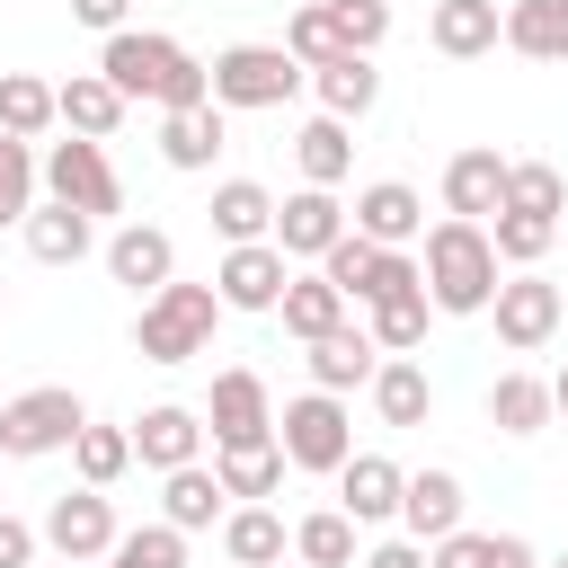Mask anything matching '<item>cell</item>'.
Segmentation results:
<instances>
[{"mask_svg": "<svg viewBox=\"0 0 568 568\" xmlns=\"http://www.w3.org/2000/svg\"><path fill=\"white\" fill-rule=\"evenodd\" d=\"M98 71L124 89V106H133V98H151L160 115H169V106H204V98H213V89H204V62H195L178 36H160V27H115V36H106V53H98Z\"/></svg>", "mask_w": 568, "mask_h": 568, "instance_id": "1", "label": "cell"}, {"mask_svg": "<svg viewBox=\"0 0 568 568\" xmlns=\"http://www.w3.org/2000/svg\"><path fill=\"white\" fill-rule=\"evenodd\" d=\"M417 275H426V302L444 311V320H470V311H488V293H497V248H488V222H462V213H444L426 240H417Z\"/></svg>", "mask_w": 568, "mask_h": 568, "instance_id": "2", "label": "cell"}, {"mask_svg": "<svg viewBox=\"0 0 568 568\" xmlns=\"http://www.w3.org/2000/svg\"><path fill=\"white\" fill-rule=\"evenodd\" d=\"M213 320H222V293L213 284H160V293H142V320H133V355L142 364H186V355H204L213 346Z\"/></svg>", "mask_w": 568, "mask_h": 568, "instance_id": "3", "label": "cell"}, {"mask_svg": "<svg viewBox=\"0 0 568 568\" xmlns=\"http://www.w3.org/2000/svg\"><path fill=\"white\" fill-rule=\"evenodd\" d=\"M302 80H311V71H302L284 44H222V53L204 62V89H213L222 115H266V106H284Z\"/></svg>", "mask_w": 568, "mask_h": 568, "instance_id": "4", "label": "cell"}, {"mask_svg": "<svg viewBox=\"0 0 568 568\" xmlns=\"http://www.w3.org/2000/svg\"><path fill=\"white\" fill-rule=\"evenodd\" d=\"M89 426L80 390L71 382H36L18 399H0V462H44V453H71V435Z\"/></svg>", "mask_w": 568, "mask_h": 568, "instance_id": "5", "label": "cell"}, {"mask_svg": "<svg viewBox=\"0 0 568 568\" xmlns=\"http://www.w3.org/2000/svg\"><path fill=\"white\" fill-rule=\"evenodd\" d=\"M36 186H44L53 204H71V213H89V222H106V213H124V178H115V160H106V142H89V133H71V142H53V151L36 160Z\"/></svg>", "mask_w": 568, "mask_h": 568, "instance_id": "6", "label": "cell"}, {"mask_svg": "<svg viewBox=\"0 0 568 568\" xmlns=\"http://www.w3.org/2000/svg\"><path fill=\"white\" fill-rule=\"evenodd\" d=\"M275 444H284V462H293V470L337 479V462L355 453V417H346V399H337V390H302V399H284Z\"/></svg>", "mask_w": 568, "mask_h": 568, "instance_id": "7", "label": "cell"}, {"mask_svg": "<svg viewBox=\"0 0 568 568\" xmlns=\"http://www.w3.org/2000/svg\"><path fill=\"white\" fill-rule=\"evenodd\" d=\"M488 311H497V346H515V355H541V346L559 337V320H568V293H559L541 266H515V275H497Z\"/></svg>", "mask_w": 568, "mask_h": 568, "instance_id": "8", "label": "cell"}, {"mask_svg": "<svg viewBox=\"0 0 568 568\" xmlns=\"http://www.w3.org/2000/svg\"><path fill=\"white\" fill-rule=\"evenodd\" d=\"M115 532H124V524H115L106 488H62V497L44 506V524H36V541H44L53 559H80V568H89V559H106V550H115Z\"/></svg>", "mask_w": 568, "mask_h": 568, "instance_id": "9", "label": "cell"}, {"mask_svg": "<svg viewBox=\"0 0 568 568\" xmlns=\"http://www.w3.org/2000/svg\"><path fill=\"white\" fill-rule=\"evenodd\" d=\"M293 266H320L337 240H346V204H337V186H293L284 204H275V231H266Z\"/></svg>", "mask_w": 568, "mask_h": 568, "instance_id": "10", "label": "cell"}, {"mask_svg": "<svg viewBox=\"0 0 568 568\" xmlns=\"http://www.w3.org/2000/svg\"><path fill=\"white\" fill-rule=\"evenodd\" d=\"M204 435H213V453H222V444H266V435H275V399H266V382H257L248 364L213 373V390H204Z\"/></svg>", "mask_w": 568, "mask_h": 568, "instance_id": "11", "label": "cell"}, {"mask_svg": "<svg viewBox=\"0 0 568 568\" xmlns=\"http://www.w3.org/2000/svg\"><path fill=\"white\" fill-rule=\"evenodd\" d=\"M284 275H293V257L275 240H231L222 266H213V293H222V311H275Z\"/></svg>", "mask_w": 568, "mask_h": 568, "instance_id": "12", "label": "cell"}, {"mask_svg": "<svg viewBox=\"0 0 568 568\" xmlns=\"http://www.w3.org/2000/svg\"><path fill=\"white\" fill-rule=\"evenodd\" d=\"M346 231H364V240H382V248H417V240H426V195H417L408 178H373V186H355Z\"/></svg>", "mask_w": 568, "mask_h": 568, "instance_id": "13", "label": "cell"}, {"mask_svg": "<svg viewBox=\"0 0 568 568\" xmlns=\"http://www.w3.org/2000/svg\"><path fill=\"white\" fill-rule=\"evenodd\" d=\"M506 204V151L497 142H470V151H453L444 160V213H462V222H488Z\"/></svg>", "mask_w": 568, "mask_h": 568, "instance_id": "14", "label": "cell"}, {"mask_svg": "<svg viewBox=\"0 0 568 568\" xmlns=\"http://www.w3.org/2000/svg\"><path fill=\"white\" fill-rule=\"evenodd\" d=\"M133 462H142V470H178V462H204V408H178V399L142 408V417H133Z\"/></svg>", "mask_w": 568, "mask_h": 568, "instance_id": "15", "label": "cell"}, {"mask_svg": "<svg viewBox=\"0 0 568 568\" xmlns=\"http://www.w3.org/2000/svg\"><path fill=\"white\" fill-rule=\"evenodd\" d=\"M497 36H506V9L497 0H435L426 9V44L444 62H479V53H497Z\"/></svg>", "mask_w": 568, "mask_h": 568, "instance_id": "16", "label": "cell"}, {"mask_svg": "<svg viewBox=\"0 0 568 568\" xmlns=\"http://www.w3.org/2000/svg\"><path fill=\"white\" fill-rule=\"evenodd\" d=\"M18 240H27V257H36V266H80V257L98 248V222L44 195V204H27V222H18Z\"/></svg>", "mask_w": 568, "mask_h": 568, "instance_id": "17", "label": "cell"}, {"mask_svg": "<svg viewBox=\"0 0 568 568\" xmlns=\"http://www.w3.org/2000/svg\"><path fill=\"white\" fill-rule=\"evenodd\" d=\"M106 275L133 284V293H160V284L178 275V240H169L160 222H124V231L106 240Z\"/></svg>", "mask_w": 568, "mask_h": 568, "instance_id": "18", "label": "cell"}, {"mask_svg": "<svg viewBox=\"0 0 568 568\" xmlns=\"http://www.w3.org/2000/svg\"><path fill=\"white\" fill-rule=\"evenodd\" d=\"M399 479H408V470H399L390 453H346V462H337V506H346L355 524H390V515H399Z\"/></svg>", "mask_w": 568, "mask_h": 568, "instance_id": "19", "label": "cell"}, {"mask_svg": "<svg viewBox=\"0 0 568 568\" xmlns=\"http://www.w3.org/2000/svg\"><path fill=\"white\" fill-rule=\"evenodd\" d=\"M399 524H408V541H444L453 524H462V470H408L399 479Z\"/></svg>", "mask_w": 568, "mask_h": 568, "instance_id": "20", "label": "cell"}, {"mask_svg": "<svg viewBox=\"0 0 568 568\" xmlns=\"http://www.w3.org/2000/svg\"><path fill=\"white\" fill-rule=\"evenodd\" d=\"M311 89H320V115L364 124L382 98V71H373V53H328V62H311Z\"/></svg>", "mask_w": 568, "mask_h": 568, "instance_id": "21", "label": "cell"}, {"mask_svg": "<svg viewBox=\"0 0 568 568\" xmlns=\"http://www.w3.org/2000/svg\"><path fill=\"white\" fill-rule=\"evenodd\" d=\"M222 142H231V124H222V106H213V98H204V106H169V115H160V160H169V169H186V178H195V169H213V160H222Z\"/></svg>", "mask_w": 568, "mask_h": 568, "instance_id": "22", "label": "cell"}, {"mask_svg": "<svg viewBox=\"0 0 568 568\" xmlns=\"http://www.w3.org/2000/svg\"><path fill=\"white\" fill-rule=\"evenodd\" d=\"M222 515H231V497H222V479H213L204 462L160 470V524H178V532H213Z\"/></svg>", "mask_w": 568, "mask_h": 568, "instance_id": "23", "label": "cell"}, {"mask_svg": "<svg viewBox=\"0 0 568 568\" xmlns=\"http://www.w3.org/2000/svg\"><path fill=\"white\" fill-rule=\"evenodd\" d=\"M53 115H62L71 133L106 142V133L124 124V89H115L106 71H71V80H53Z\"/></svg>", "mask_w": 568, "mask_h": 568, "instance_id": "24", "label": "cell"}, {"mask_svg": "<svg viewBox=\"0 0 568 568\" xmlns=\"http://www.w3.org/2000/svg\"><path fill=\"white\" fill-rule=\"evenodd\" d=\"M373 364H382V346H373L355 320L328 328V337H311V390H337V399H346V390L373 382Z\"/></svg>", "mask_w": 568, "mask_h": 568, "instance_id": "25", "label": "cell"}, {"mask_svg": "<svg viewBox=\"0 0 568 568\" xmlns=\"http://www.w3.org/2000/svg\"><path fill=\"white\" fill-rule=\"evenodd\" d=\"M364 390H373L382 426H426V417H435V382H426V364H417V355H382Z\"/></svg>", "mask_w": 568, "mask_h": 568, "instance_id": "26", "label": "cell"}, {"mask_svg": "<svg viewBox=\"0 0 568 568\" xmlns=\"http://www.w3.org/2000/svg\"><path fill=\"white\" fill-rule=\"evenodd\" d=\"M284 470H293V462H284L275 435H266V444H222V453H213V479H222V497H240V506H266V497L284 488Z\"/></svg>", "mask_w": 568, "mask_h": 568, "instance_id": "27", "label": "cell"}, {"mask_svg": "<svg viewBox=\"0 0 568 568\" xmlns=\"http://www.w3.org/2000/svg\"><path fill=\"white\" fill-rule=\"evenodd\" d=\"M346 311H355V302H346V293H337L320 266H311V275H284V302H275V320H284L302 346H311V337H328V328H346Z\"/></svg>", "mask_w": 568, "mask_h": 568, "instance_id": "28", "label": "cell"}, {"mask_svg": "<svg viewBox=\"0 0 568 568\" xmlns=\"http://www.w3.org/2000/svg\"><path fill=\"white\" fill-rule=\"evenodd\" d=\"M284 550H293V532H284L275 506H231L222 515V559L231 568H284Z\"/></svg>", "mask_w": 568, "mask_h": 568, "instance_id": "29", "label": "cell"}, {"mask_svg": "<svg viewBox=\"0 0 568 568\" xmlns=\"http://www.w3.org/2000/svg\"><path fill=\"white\" fill-rule=\"evenodd\" d=\"M426 568H541V559H532L524 532H470V524H453L444 541H426Z\"/></svg>", "mask_w": 568, "mask_h": 568, "instance_id": "30", "label": "cell"}, {"mask_svg": "<svg viewBox=\"0 0 568 568\" xmlns=\"http://www.w3.org/2000/svg\"><path fill=\"white\" fill-rule=\"evenodd\" d=\"M524 62H568V0H506V36Z\"/></svg>", "mask_w": 568, "mask_h": 568, "instance_id": "31", "label": "cell"}, {"mask_svg": "<svg viewBox=\"0 0 568 568\" xmlns=\"http://www.w3.org/2000/svg\"><path fill=\"white\" fill-rule=\"evenodd\" d=\"M373 320H364V337L382 346V355H417L426 346V320H435V302H426V284H408V293H382V302H364Z\"/></svg>", "mask_w": 568, "mask_h": 568, "instance_id": "32", "label": "cell"}, {"mask_svg": "<svg viewBox=\"0 0 568 568\" xmlns=\"http://www.w3.org/2000/svg\"><path fill=\"white\" fill-rule=\"evenodd\" d=\"M355 532H364V524H355L346 506H320V515L293 524V559H302V568H355V559H364Z\"/></svg>", "mask_w": 568, "mask_h": 568, "instance_id": "33", "label": "cell"}, {"mask_svg": "<svg viewBox=\"0 0 568 568\" xmlns=\"http://www.w3.org/2000/svg\"><path fill=\"white\" fill-rule=\"evenodd\" d=\"M204 213H213V231H222V248H231V240H266V231H275V195H266L257 178H222Z\"/></svg>", "mask_w": 568, "mask_h": 568, "instance_id": "34", "label": "cell"}, {"mask_svg": "<svg viewBox=\"0 0 568 568\" xmlns=\"http://www.w3.org/2000/svg\"><path fill=\"white\" fill-rule=\"evenodd\" d=\"M488 426L497 435H541L550 426V382L541 373H497L488 382Z\"/></svg>", "mask_w": 568, "mask_h": 568, "instance_id": "35", "label": "cell"}, {"mask_svg": "<svg viewBox=\"0 0 568 568\" xmlns=\"http://www.w3.org/2000/svg\"><path fill=\"white\" fill-rule=\"evenodd\" d=\"M293 160H302V186H346L355 142H346V124H337V115H311V124L293 133Z\"/></svg>", "mask_w": 568, "mask_h": 568, "instance_id": "36", "label": "cell"}, {"mask_svg": "<svg viewBox=\"0 0 568 568\" xmlns=\"http://www.w3.org/2000/svg\"><path fill=\"white\" fill-rule=\"evenodd\" d=\"M71 470H80V488H115L124 470H133V426H80L71 435Z\"/></svg>", "mask_w": 568, "mask_h": 568, "instance_id": "37", "label": "cell"}, {"mask_svg": "<svg viewBox=\"0 0 568 568\" xmlns=\"http://www.w3.org/2000/svg\"><path fill=\"white\" fill-rule=\"evenodd\" d=\"M62 115H53V80H36V71H0V133H18V142H36V133H53Z\"/></svg>", "mask_w": 568, "mask_h": 568, "instance_id": "38", "label": "cell"}, {"mask_svg": "<svg viewBox=\"0 0 568 568\" xmlns=\"http://www.w3.org/2000/svg\"><path fill=\"white\" fill-rule=\"evenodd\" d=\"M284 53L311 71V62L355 53V44H346V27H337V9H328V0H293V18H284Z\"/></svg>", "mask_w": 568, "mask_h": 568, "instance_id": "39", "label": "cell"}, {"mask_svg": "<svg viewBox=\"0 0 568 568\" xmlns=\"http://www.w3.org/2000/svg\"><path fill=\"white\" fill-rule=\"evenodd\" d=\"M559 204H568V178H559L550 160H506V204H497V213H541V222H559Z\"/></svg>", "mask_w": 568, "mask_h": 568, "instance_id": "40", "label": "cell"}, {"mask_svg": "<svg viewBox=\"0 0 568 568\" xmlns=\"http://www.w3.org/2000/svg\"><path fill=\"white\" fill-rule=\"evenodd\" d=\"M550 240H559V222H541V213H488V248H497V266H541Z\"/></svg>", "mask_w": 568, "mask_h": 568, "instance_id": "41", "label": "cell"}, {"mask_svg": "<svg viewBox=\"0 0 568 568\" xmlns=\"http://www.w3.org/2000/svg\"><path fill=\"white\" fill-rule=\"evenodd\" d=\"M106 568H186V532H178V524H142V532H115Z\"/></svg>", "mask_w": 568, "mask_h": 568, "instance_id": "42", "label": "cell"}, {"mask_svg": "<svg viewBox=\"0 0 568 568\" xmlns=\"http://www.w3.org/2000/svg\"><path fill=\"white\" fill-rule=\"evenodd\" d=\"M27 204H36V142L0 133V231H18Z\"/></svg>", "mask_w": 568, "mask_h": 568, "instance_id": "43", "label": "cell"}, {"mask_svg": "<svg viewBox=\"0 0 568 568\" xmlns=\"http://www.w3.org/2000/svg\"><path fill=\"white\" fill-rule=\"evenodd\" d=\"M337 27H346V44H355V53H373V44L390 36V0H346V9H337Z\"/></svg>", "mask_w": 568, "mask_h": 568, "instance_id": "44", "label": "cell"}, {"mask_svg": "<svg viewBox=\"0 0 568 568\" xmlns=\"http://www.w3.org/2000/svg\"><path fill=\"white\" fill-rule=\"evenodd\" d=\"M36 550H44V541H36V524L0 506V568H36Z\"/></svg>", "mask_w": 568, "mask_h": 568, "instance_id": "45", "label": "cell"}, {"mask_svg": "<svg viewBox=\"0 0 568 568\" xmlns=\"http://www.w3.org/2000/svg\"><path fill=\"white\" fill-rule=\"evenodd\" d=\"M71 18L98 27V36H115V27H133V0H71Z\"/></svg>", "mask_w": 568, "mask_h": 568, "instance_id": "46", "label": "cell"}, {"mask_svg": "<svg viewBox=\"0 0 568 568\" xmlns=\"http://www.w3.org/2000/svg\"><path fill=\"white\" fill-rule=\"evenodd\" d=\"M355 568H426V541H408V532H399V541H373Z\"/></svg>", "mask_w": 568, "mask_h": 568, "instance_id": "47", "label": "cell"}, {"mask_svg": "<svg viewBox=\"0 0 568 568\" xmlns=\"http://www.w3.org/2000/svg\"><path fill=\"white\" fill-rule=\"evenodd\" d=\"M550 417H568V364L550 373Z\"/></svg>", "mask_w": 568, "mask_h": 568, "instance_id": "48", "label": "cell"}, {"mask_svg": "<svg viewBox=\"0 0 568 568\" xmlns=\"http://www.w3.org/2000/svg\"><path fill=\"white\" fill-rule=\"evenodd\" d=\"M550 568H568V550H559V559H550Z\"/></svg>", "mask_w": 568, "mask_h": 568, "instance_id": "49", "label": "cell"}, {"mask_svg": "<svg viewBox=\"0 0 568 568\" xmlns=\"http://www.w3.org/2000/svg\"><path fill=\"white\" fill-rule=\"evenodd\" d=\"M53 568H80V559H53Z\"/></svg>", "mask_w": 568, "mask_h": 568, "instance_id": "50", "label": "cell"}, {"mask_svg": "<svg viewBox=\"0 0 568 568\" xmlns=\"http://www.w3.org/2000/svg\"><path fill=\"white\" fill-rule=\"evenodd\" d=\"M0 311H9V293H0Z\"/></svg>", "mask_w": 568, "mask_h": 568, "instance_id": "51", "label": "cell"}, {"mask_svg": "<svg viewBox=\"0 0 568 568\" xmlns=\"http://www.w3.org/2000/svg\"><path fill=\"white\" fill-rule=\"evenodd\" d=\"M328 9H346V0H328Z\"/></svg>", "mask_w": 568, "mask_h": 568, "instance_id": "52", "label": "cell"}, {"mask_svg": "<svg viewBox=\"0 0 568 568\" xmlns=\"http://www.w3.org/2000/svg\"><path fill=\"white\" fill-rule=\"evenodd\" d=\"M293 568H302V559H293Z\"/></svg>", "mask_w": 568, "mask_h": 568, "instance_id": "53", "label": "cell"}]
</instances>
